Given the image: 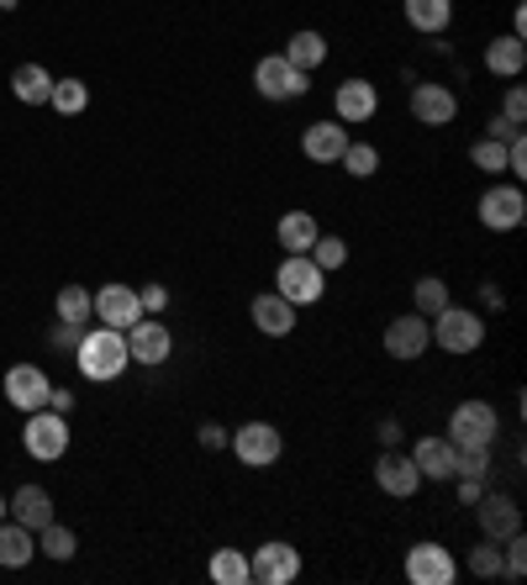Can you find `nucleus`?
Masks as SVG:
<instances>
[{
	"instance_id": "nucleus-1",
	"label": "nucleus",
	"mask_w": 527,
	"mask_h": 585,
	"mask_svg": "<svg viewBox=\"0 0 527 585\" xmlns=\"http://www.w3.org/2000/svg\"><path fill=\"white\" fill-rule=\"evenodd\" d=\"M127 365H132V359H127V338H121L117 327H96V333H85L79 348H74V369H79L85 380H96V386L121 380Z\"/></svg>"
},
{
	"instance_id": "nucleus-2",
	"label": "nucleus",
	"mask_w": 527,
	"mask_h": 585,
	"mask_svg": "<svg viewBox=\"0 0 527 585\" xmlns=\"http://www.w3.org/2000/svg\"><path fill=\"white\" fill-rule=\"evenodd\" d=\"M496 433H502V422H496V407H491V401H459L443 438L454 443V448H491Z\"/></svg>"
},
{
	"instance_id": "nucleus-3",
	"label": "nucleus",
	"mask_w": 527,
	"mask_h": 585,
	"mask_svg": "<svg viewBox=\"0 0 527 585\" xmlns=\"http://www.w3.org/2000/svg\"><path fill=\"white\" fill-rule=\"evenodd\" d=\"M480 343H485V322L475 312H464V306H443L438 317H432V348H443V354H475Z\"/></svg>"
},
{
	"instance_id": "nucleus-4",
	"label": "nucleus",
	"mask_w": 527,
	"mask_h": 585,
	"mask_svg": "<svg viewBox=\"0 0 527 585\" xmlns=\"http://www.w3.org/2000/svg\"><path fill=\"white\" fill-rule=\"evenodd\" d=\"M22 443L32 459H64L69 454V416L43 407V412H26V427H22Z\"/></svg>"
},
{
	"instance_id": "nucleus-5",
	"label": "nucleus",
	"mask_w": 527,
	"mask_h": 585,
	"mask_svg": "<svg viewBox=\"0 0 527 585\" xmlns=\"http://www.w3.org/2000/svg\"><path fill=\"white\" fill-rule=\"evenodd\" d=\"M254 85H259L264 100H301L306 90H312V74L295 69L286 53H269V58L254 64Z\"/></svg>"
},
{
	"instance_id": "nucleus-6",
	"label": "nucleus",
	"mask_w": 527,
	"mask_h": 585,
	"mask_svg": "<svg viewBox=\"0 0 527 585\" xmlns=\"http://www.w3.org/2000/svg\"><path fill=\"white\" fill-rule=\"evenodd\" d=\"M275 291L286 295L290 306H312L327 291V274L306 259V253H286V264L275 269Z\"/></svg>"
},
{
	"instance_id": "nucleus-7",
	"label": "nucleus",
	"mask_w": 527,
	"mask_h": 585,
	"mask_svg": "<svg viewBox=\"0 0 527 585\" xmlns=\"http://www.w3.org/2000/svg\"><path fill=\"white\" fill-rule=\"evenodd\" d=\"M227 448H233L248 469H269V464L286 454V438H280V427H275V422H243L238 433L227 438Z\"/></svg>"
},
{
	"instance_id": "nucleus-8",
	"label": "nucleus",
	"mask_w": 527,
	"mask_h": 585,
	"mask_svg": "<svg viewBox=\"0 0 527 585\" xmlns=\"http://www.w3.org/2000/svg\"><path fill=\"white\" fill-rule=\"evenodd\" d=\"M295 575H301V549H290V543H280V538H269V543H259V549L248 554V581L290 585Z\"/></svg>"
},
{
	"instance_id": "nucleus-9",
	"label": "nucleus",
	"mask_w": 527,
	"mask_h": 585,
	"mask_svg": "<svg viewBox=\"0 0 527 585\" xmlns=\"http://www.w3.org/2000/svg\"><path fill=\"white\" fill-rule=\"evenodd\" d=\"M121 338H127V359H132V365L159 369L169 354H174V333H169L159 317H138L127 333H121Z\"/></svg>"
},
{
	"instance_id": "nucleus-10",
	"label": "nucleus",
	"mask_w": 527,
	"mask_h": 585,
	"mask_svg": "<svg viewBox=\"0 0 527 585\" xmlns=\"http://www.w3.org/2000/svg\"><path fill=\"white\" fill-rule=\"evenodd\" d=\"M90 301H96L100 327H117V333H127L138 317H148L143 301H138V291H132V285H121V280H111V285L90 291Z\"/></svg>"
},
{
	"instance_id": "nucleus-11",
	"label": "nucleus",
	"mask_w": 527,
	"mask_h": 585,
	"mask_svg": "<svg viewBox=\"0 0 527 585\" xmlns=\"http://www.w3.org/2000/svg\"><path fill=\"white\" fill-rule=\"evenodd\" d=\"M523 217H527V195L517 185H491L480 195V221L491 232H512V227H523Z\"/></svg>"
},
{
	"instance_id": "nucleus-12",
	"label": "nucleus",
	"mask_w": 527,
	"mask_h": 585,
	"mask_svg": "<svg viewBox=\"0 0 527 585\" xmlns=\"http://www.w3.org/2000/svg\"><path fill=\"white\" fill-rule=\"evenodd\" d=\"M49 390H53V380L37 365L6 369V401H11L17 412H43V407H49Z\"/></svg>"
},
{
	"instance_id": "nucleus-13",
	"label": "nucleus",
	"mask_w": 527,
	"mask_h": 585,
	"mask_svg": "<svg viewBox=\"0 0 527 585\" xmlns=\"http://www.w3.org/2000/svg\"><path fill=\"white\" fill-rule=\"evenodd\" d=\"M411 117L422 127H449L459 117V96L438 79H422V85H411Z\"/></svg>"
},
{
	"instance_id": "nucleus-14",
	"label": "nucleus",
	"mask_w": 527,
	"mask_h": 585,
	"mask_svg": "<svg viewBox=\"0 0 527 585\" xmlns=\"http://www.w3.org/2000/svg\"><path fill=\"white\" fill-rule=\"evenodd\" d=\"M454 575H459V564L443 543H417L407 554V581L411 585H454Z\"/></svg>"
},
{
	"instance_id": "nucleus-15",
	"label": "nucleus",
	"mask_w": 527,
	"mask_h": 585,
	"mask_svg": "<svg viewBox=\"0 0 527 585\" xmlns=\"http://www.w3.org/2000/svg\"><path fill=\"white\" fill-rule=\"evenodd\" d=\"M428 348H432V322L417 317V312H407V317H396L385 327V354L390 359H422Z\"/></svg>"
},
{
	"instance_id": "nucleus-16",
	"label": "nucleus",
	"mask_w": 527,
	"mask_h": 585,
	"mask_svg": "<svg viewBox=\"0 0 527 585\" xmlns=\"http://www.w3.org/2000/svg\"><path fill=\"white\" fill-rule=\"evenodd\" d=\"M475 522H480V533H485V538H496V543H502L506 533H517V528H523V512H517V501H512L506 490H480Z\"/></svg>"
},
{
	"instance_id": "nucleus-17",
	"label": "nucleus",
	"mask_w": 527,
	"mask_h": 585,
	"mask_svg": "<svg viewBox=\"0 0 527 585\" xmlns=\"http://www.w3.org/2000/svg\"><path fill=\"white\" fill-rule=\"evenodd\" d=\"M375 486L385 490V496H417L422 490V469L411 464V454H396V448H385L380 459H375Z\"/></svg>"
},
{
	"instance_id": "nucleus-18",
	"label": "nucleus",
	"mask_w": 527,
	"mask_h": 585,
	"mask_svg": "<svg viewBox=\"0 0 527 585\" xmlns=\"http://www.w3.org/2000/svg\"><path fill=\"white\" fill-rule=\"evenodd\" d=\"M333 111H337V122L343 127H359L380 111V90H375L369 79H343L337 96H333Z\"/></svg>"
},
{
	"instance_id": "nucleus-19",
	"label": "nucleus",
	"mask_w": 527,
	"mask_h": 585,
	"mask_svg": "<svg viewBox=\"0 0 527 585\" xmlns=\"http://www.w3.org/2000/svg\"><path fill=\"white\" fill-rule=\"evenodd\" d=\"M295 312H301V306H290L280 291L254 295V306H248V317H254V327H259L264 338H290V333H295Z\"/></svg>"
},
{
	"instance_id": "nucleus-20",
	"label": "nucleus",
	"mask_w": 527,
	"mask_h": 585,
	"mask_svg": "<svg viewBox=\"0 0 527 585\" xmlns=\"http://www.w3.org/2000/svg\"><path fill=\"white\" fill-rule=\"evenodd\" d=\"M348 143H354V138H348V127L333 117V122H312V127H306V138H301V153H306L312 164H337Z\"/></svg>"
},
{
	"instance_id": "nucleus-21",
	"label": "nucleus",
	"mask_w": 527,
	"mask_h": 585,
	"mask_svg": "<svg viewBox=\"0 0 527 585\" xmlns=\"http://www.w3.org/2000/svg\"><path fill=\"white\" fill-rule=\"evenodd\" d=\"M411 464L422 469V480H454V443L443 433H428L411 443Z\"/></svg>"
},
{
	"instance_id": "nucleus-22",
	"label": "nucleus",
	"mask_w": 527,
	"mask_h": 585,
	"mask_svg": "<svg viewBox=\"0 0 527 585\" xmlns=\"http://www.w3.org/2000/svg\"><path fill=\"white\" fill-rule=\"evenodd\" d=\"M6 512H11V522H22V528H32V533H43L53 522V496L43 486H22L11 501H6Z\"/></svg>"
},
{
	"instance_id": "nucleus-23",
	"label": "nucleus",
	"mask_w": 527,
	"mask_h": 585,
	"mask_svg": "<svg viewBox=\"0 0 527 585\" xmlns=\"http://www.w3.org/2000/svg\"><path fill=\"white\" fill-rule=\"evenodd\" d=\"M11 96L22 100V106H49L53 74L43 69V64H17V74H11Z\"/></svg>"
},
{
	"instance_id": "nucleus-24",
	"label": "nucleus",
	"mask_w": 527,
	"mask_h": 585,
	"mask_svg": "<svg viewBox=\"0 0 527 585\" xmlns=\"http://www.w3.org/2000/svg\"><path fill=\"white\" fill-rule=\"evenodd\" d=\"M32 549H37V533H32V528H22V522H0V564H6V570L32 564Z\"/></svg>"
},
{
	"instance_id": "nucleus-25",
	"label": "nucleus",
	"mask_w": 527,
	"mask_h": 585,
	"mask_svg": "<svg viewBox=\"0 0 527 585\" xmlns=\"http://www.w3.org/2000/svg\"><path fill=\"white\" fill-rule=\"evenodd\" d=\"M316 232H322V227H316L312 212H286V217H280V227H275V238H280V248H286V253H306V248L316 243Z\"/></svg>"
},
{
	"instance_id": "nucleus-26",
	"label": "nucleus",
	"mask_w": 527,
	"mask_h": 585,
	"mask_svg": "<svg viewBox=\"0 0 527 585\" xmlns=\"http://www.w3.org/2000/svg\"><path fill=\"white\" fill-rule=\"evenodd\" d=\"M407 22L417 26V32L438 37L443 26L454 22V0H407Z\"/></svg>"
},
{
	"instance_id": "nucleus-27",
	"label": "nucleus",
	"mask_w": 527,
	"mask_h": 585,
	"mask_svg": "<svg viewBox=\"0 0 527 585\" xmlns=\"http://www.w3.org/2000/svg\"><path fill=\"white\" fill-rule=\"evenodd\" d=\"M286 58L295 64V69L312 74L316 64H327V37H322V32H312V26H301V32L286 43Z\"/></svg>"
},
{
	"instance_id": "nucleus-28",
	"label": "nucleus",
	"mask_w": 527,
	"mask_h": 585,
	"mask_svg": "<svg viewBox=\"0 0 527 585\" xmlns=\"http://www.w3.org/2000/svg\"><path fill=\"white\" fill-rule=\"evenodd\" d=\"M523 64H527V48H523V37H496L491 48H485V69L491 74H523Z\"/></svg>"
},
{
	"instance_id": "nucleus-29",
	"label": "nucleus",
	"mask_w": 527,
	"mask_h": 585,
	"mask_svg": "<svg viewBox=\"0 0 527 585\" xmlns=\"http://www.w3.org/2000/svg\"><path fill=\"white\" fill-rule=\"evenodd\" d=\"M53 312H58V322L85 327V322L96 317V301H90V291H85V285H64V291H58V301H53Z\"/></svg>"
},
{
	"instance_id": "nucleus-30",
	"label": "nucleus",
	"mask_w": 527,
	"mask_h": 585,
	"mask_svg": "<svg viewBox=\"0 0 527 585\" xmlns=\"http://www.w3.org/2000/svg\"><path fill=\"white\" fill-rule=\"evenodd\" d=\"M206 575L216 585H248V554L243 549H216L212 564H206Z\"/></svg>"
},
{
	"instance_id": "nucleus-31",
	"label": "nucleus",
	"mask_w": 527,
	"mask_h": 585,
	"mask_svg": "<svg viewBox=\"0 0 527 585\" xmlns=\"http://www.w3.org/2000/svg\"><path fill=\"white\" fill-rule=\"evenodd\" d=\"M49 106L58 111V117H79V111L90 106V90H85V79H53Z\"/></svg>"
},
{
	"instance_id": "nucleus-32",
	"label": "nucleus",
	"mask_w": 527,
	"mask_h": 585,
	"mask_svg": "<svg viewBox=\"0 0 527 585\" xmlns=\"http://www.w3.org/2000/svg\"><path fill=\"white\" fill-rule=\"evenodd\" d=\"M306 259H312L322 274H333V269H343L348 264V243L337 238V232H316V243L306 248Z\"/></svg>"
},
{
	"instance_id": "nucleus-33",
	"label": "nucleus",
	"mask_w": 527,
	"mask_h": 585,
	"mask_svg": "<svg viewBox=\"0 0 527 585\" xmlns=\"http://www.w3.org/2000/svg\"><path fill=\"white\" fill-rule=\"evenodd\" d=\"M411 301H417V317H438L454 295H449V285H443L438 274H422V280H417V291H411Z\"/></svg>"
},
{
	"instance_id": "nucleus-34",
	"label": "nucleus",
	"mask_w": 527,
	"mask_h": 585,
	"mask_svg": "<svg viewBox=\"0 0 527 585\" xmlns=\"http://www.w3.org/2000/svg\"><path fill=\"white\" fill-rule=\"evenodd\" d=\"M37 549H43L49 560H74V554H79V538H74L64 522H49V528L37 533Z\"/></svg>"
},
{
	"instance_id": "nucleus-35",
	"label": "nucleus",
	"mask_w": 527,
	"mask_h": 585,
	"mask_svg": "<svg viewBox=\"0 0 527 585\" xmlns=\"http://www.w3.org/2000/svg\"><path fill=\"white\" fill-rule=\"evenodd\" d=\"M502 575H506V581H523V575H527V538H523V528L502 538Z\"/></svg>"
},
{
	"instance_id": "nucleus-36",
	"label": "nucleus",
	"mask_w": 527,
	"mask_h": 585,
	"mask_svg": "<svg viewBox=\"0 0 527 585\" xmlns=\"http://www.w3.org/2000/svg\"><path fill=\"white\" fill-rule=\"evenodd\" d=\"M337 164H343V170L354 174V180H369V174L380 170V153H375L369 143H348V148H343V159H337Z\"/></svg>"
},
{
	"instance_id": "nucleus-37",
	"label": "nucleus",
	"mask_w": 527,
	"mask_h": 585,
	"mask_svg": "<svg viewBox=\"0 0 527 585\" xmlns=\"http://www.w3.org/2000/svg\"><path fill=\"white\" fill-rule=\"evenodd\" d=\"M470 575H480V581H496L502 575V543L496 538H485L480 549H470Z\"/></svg>"
},
{
	"instance_id": "nucleus-38",
	"label": "nucleus",
	"mask_w": 527,
	"mask_h": 585,
	"mask_svg": "<svg viewBox=\"0 0 527 585\" xmlns=\"http://www.w3.org/2000/svg\"><path fill=\"white\" fill-rule=\"evenodd\" d=\"M470 164L485 174H502L506 170V143H496V138H480L475 148H470Z\"/></svg>"
},
{
	"instance_id": "nucleus-39",
	"label": "nucleus",
	"mask_w": 527,
	"mask_h": 585,
	"mask_svg": "<svg viewBox=\"0 0 527 585\" xmlns=\"http://www.w3.org/2000/svg\"><path fill=\"white\" fill-rule=\"evenodd\" d=\"M79 338H85V327H74V322H53V327H49V343L58 348V354H74Z\"/></svg>"
},
{
	"instance_id": "nucleus-40",
	"label": "nucleus",
	"mask_w": 527,
	"mask_h": 585,
	"mask_svg": "<svg viewBox=\"0 0 527 585\" xmlns=\"http://www.w3.org/2000/svg\"><path fill=\"white\" fill-rule=\"evenodd\" d=\"M138 301H143L148 317H159V312L169 306V291H164V285H143V291H138Z\"/></svg>"
},
{
	"instance_id": "nucleus-41",
	"label": "nucleus",
	"mask_w": 527,
	"mask_h": 585,
	"mask_svg": "<svg viewBox=\"0 0 527 585\" xmlns=\"http://www.w3.org/2000/svg\"><path fill=\"white\" fill-rule=\"evenodd\" d=\"M502 117H506V122H517V127L527 122V96H523V90H506V111H502Z\"/></svg>"
},
{
	"instance_id": "nucleus-42",
	"label": "nucleus",
	"mask_w": 527,
	"mask_h": 585,
	"mask_svg": "<svg viewBox=\"0 0 527 585\" xmlns=\"http://www.w3.org/2000/svg\"><path fill=\"white\" fill-rule=\"evenodd\" d=\"M517 132H523V127L506 122V117H491V122H485V138H496V143H512Z\"/></svg>"
},
{
	"instance_id": "nucleus-43",
	"label": "nucleus",
	"mask_w": 527,
	"mask_h": 585,
	"mask_svg": "<svg viewBox=\"0 0 527 585\" xmlns=\"http://www.w3.org/2000/svg\"><path fill=\"white\" fill-rule=\"evenodd\" d=\"M227 427H216V422H201V448H227Z\"/></svg>"
},
{
	"instance_id": "nucleus-44",
	"label": "nucleus",
	"mask_w": 527,
	"mask_h": 585,
	"mask_svg": "<svg viewBox=\"0 0 527 585\" xmlns=\"http://www.w3.org/2000/svg\"><path fill=\"white\" fill-rule=\"evenodd\" d=\"M49 407H53V412H64V416H69V412H74V390L53 386V390H49Z\"/></svg>"
},
{
	"instance_id": "nucleus-45",
	"label": "nucleus",
	"mask_w": 527,
	"mask_h": 585,
	"mask_svg": "<svg viewBox=\"0 0 527 585\" xmlns=\"http://www.w3.org/2000/svg\"><path fill=\"white\" fill-rule=\"evenodd\" d=\"M380 443H385V448H396V443H401V422H396V416H385V422H380Z\"/></svg>"
},
{
	"instance_id": "nucleus-46",
	"label": "nucleus",
	"mask_w": 527,
	"mask_h": 585,
	"mask_svg": "<svg viewBox=\"0 0 527 585\" xmlns=\"http://www.w3.org/2000/svg\"><path fill=\"white\" fill-rule=\"evenodd\" d=\"M480 490H485L480 480H459V501H480Z\"/></svg>"
},
{
	"instance_id": "nucleus-47",
	"label": "nucleus",
	"mask_w": 527,
	"mask_h": 585,
	"mask_svg": "<svg viewBox=\"0 0 527 585\" xmlns=\"http://www.w3.org/2000/svg\"><path fill=\"white\" fill-rule=\"evenodd\" d=\"M0 522H6V496H0Z\"/></svg>"
}]
</instances>
